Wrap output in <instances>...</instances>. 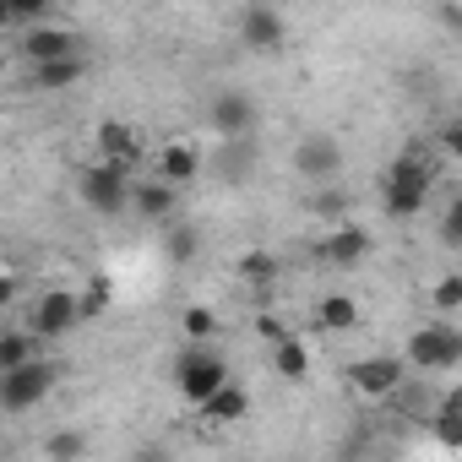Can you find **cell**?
I'll use <instances>...</instances> for the list:
<instances>
[{
    "label": "cell",
    "mask_w": 462,
    "mask_h": 462,
    "mask_svg": "<svg viewBox=\"0 0 462 462\" xmlns=\"http://www.w3.org/2000/svg\"><path fill=\"white\" fill-rule=\"evenodd\" d=\"M435 174H440V158L424 142H408L381 174V212L386 217H419L430 190H435Z\"/></svg>",
    "instance_id": "cell-1"
},
{
    "label": "cell",
    "mask_w": 462,
    "mask_h": 462,
    "mask_svg": "<svg viewBox=\"0 0 462 462\" xmlns=\"http://www.w3.org/2000/svg\"><path fill=\"white\" fill-rule=\"evenodd\" d=\"M408 370L419 375H446L462 365V327L457 321H430L419 332H408V348H402Z\"/></svg>",
    "instance_id": "cell-2"
},
{
    "label": "cell",
    "mask_w": 462,
    "mask_h": 462,
    "mask_svg": "<svg viewBox=\"0 0 462 462\" xmlns=\"http://www.w3.org/2000/svg\"><path fill=\"white\" fill-rule=\"evenodd\" d=\"M223 381H235V375H228V359H223L212 343H190V348L174 359V386H180V397H185L190 408H201Z\"/></svg>",
    "instance_id": "cell-3"
},
{
    "label": "cell",
    "mask_w": 462,
    "mask_h": 462,
    "mask_svg": "<svg viewBox=\"0 0 462 462\" xmlns=\"http://www.w3.org/2000/svg\"><path fill=\"white\" fill-rule=\"evenodd\" d=\"M131 190H136V180H131L120 163H109V158H98V163H88V169L77 174V196H82L98 217H115V212L131 201Z\"/></svg>",
    "instance_id": "cell-4"
},
{
    "label": "cell",
    "mask_w": 462,
    "mask_h": 462,
    "mask_svg": "<svg viewBox=\"0 0 462 462\" xmlns=\"http://www.w3.org/2000/svg\"><path fill=\"white\" fill-rule=\"evenodd\" d=\"M55 365L50 359H28V365H17V370H0V408L6 413H28V408H39L50 392H55Z\"/></svg>",
    "instance_id": "cell-5"
},
{
    "label": "cell",
    "mask_w": 462,
    "mask_h": 462,
    "mask_svg": "<svg viewBox=\"0 0 462 462\" xmlns=\"http://www.w3.org/2000/svg\"><path fill=\"white\" fill-rule=\"evenodd\" d=\"M343 163H348V152H343V142H337L332 131H305V136L294 142V174H300L305 185H327V180H337Z\"/></svg>",
    "instance_id": "cell-6"
},
{
    "label": "cell",
    "mask_w": 462,
    "mask_h": 462,
    "mask_svg": "<svg viewBox=\"0 0 462 462\" xmlns=\"http://www.w3.org/2000/svg\"><path fill=\"white\" fill-rule=\"evenodd\" d=\"M343 375L365 402H392V392L408 381V359L402 354H370V359H354Z\"/></svg>",
    "instance_id": "cell-7"
},
{
    "label": "cell",
    "mask_w": 462,
    "mask_h": 462,
    "mask_svg": "<svg viewBox=\"0 0 462 462\" xmlns=\"http://www.w3.org/2000/svg\"><path fill=\"white\" fill-rule=\"evenodd\" d=\"M256 120H262V104L245 88H223L207 104V131L212 136H256Z\"/></svg>",
    "instance_id": "cell-8"
},
{
    "label": "cell",
    "mask_w": 462,
    "mask_h": 462,
    "mask_svg": "<svg viewBox=\"0 0 462 462\" xmlns=\"http://www.w3.org/2000/svg\"><path fill=\"white\" fill-rule=\"evenodd\" d=\"M235 33L256 55H278L289 44V23H283V12L273 6V0H251V6L240 12V23H235Z\"/></svg>",
    "instance_id": "cell-9"
},
{
    "label": "cell",
    "mask_w": 462,
    "mask_h": 462,
    "mask_svg": "<svg viewBox=\"0 0 462 462\" xmlns=\"http://www.w3.org/2000/svg\"><path fill=\"white\" fill-rule=\"evenodd\" d=\"M28 327H33L39 337H66V332H77V327H82V294H71V289H44V294L33 300Z\"/></svg>",
    "instance_id": "cell-10"
},
{
    "label": "cell",
    "mask_w": 462,
    "mask_h": 462,
    "mask_svg": "<svg viewBox=\"0 0 462 462\" xmlns=\"http://www.w3.org/2000/svg\"><path fill=\"white\" fill-rule=\"evenodd\" d=\"M93 147H98V158L120 163L125 174H136V169L147 163V142H142V131H136L131 120H104V125L93 131Z\"/></svg>",
    "instance_id": "cell-11"
},
{
    "label": "cell",
    "mask_w": 462,
    "mask_h": 462,
    "mask_svg": "<svg viewBox=\"0 0 462 462\" xmlns=\"http://www.w3.org/2000/svg\"><path fill=\"white\" fill-rule=\"evenodd\" d=\"M370 228L365 223H348V217H337V228H332V235L316 245V256L327 262V267H359L365 256H370Z\"/></svg>",
    "instance_id": "cell-12"
},
{
    "label": "cell",
    "mask_w": 462,
    "mask_h": 462,
    "mask_svg": "<svg viewBox=\"0 0 462 462\" xmlns=\"http://www.w3.org/2000/svg\"><path fill=\"white\" fill-rule=\"evenodd\" d=\"M88 77V55L77 50V55H60V60H39V66H28V88L33 93H60V88H77Z\"/></svg>",
    "instance_id": "cell-13"
},
{
    "label": "cell",
    "mask_w": 462,
    "mask_h": 462,
    "mask_svg": "<svg viewBox=\"0 0 462 462\" xmlns=\"http://www.w3.org/2000/svg\"><path fill=\"white\" fill-rule=\"evenodd\" d=\"M131 207H136L142 217H152V223H174V212H180V185H169L163 174H152V180H136V190H131Z\"/></svg>",
    "instance_id": "cell-14"
},
{
    "label": "cell",
    "mask_w": 462,
    "mask_h": 462,
    "mask_svg": "<svg viewBox=\"0 0 462 462\" xmlns=\"http://www.w3.org/2000/svg\"><path fill=\"white\" fill-rule=\"evenodd\" d=\"M217 180H228V185H245L251 174H256V142L251 136H217Z\"/></svg>",
    "instance_id": "cell-15"
},
{
    "label": "cell",
    "mask_w": 462,
    "mask_h": 462,
    "mask_svg": "<svg viewBox=\"0 0 462 462\" xmlns=\"http://www.w3.org/2000/svg\"><path fill=\"white\" fill-rule=\"evenodd\" d=\"M82 44H77V33H66V28H28L23 33V60L28 66H39V60H60V55H77Z\"/></svg>",
    "instance_id": "cell-16"
},
{
    "label": "cell",
    "mask_w": 462,
    "mask_h": 462,
    "mask_svg": "<svg viewBox=\"0 0 462 462\" xmlns=\"http://www.w3.org/2000/svg\"><path fill=\"white\" fill-rule=\"evenodd\" d=\"M196 413H201L207 424H235V419H245V413H251V392H245L240 381H223V386L196 408Z\"/></svg>",
    "instance_id": "cell-17"
},
{
    "label": "cell",
    "mask_w": 462,
    "mask_h": 462,
    "mask_svg": "<svg viewBox=\"0 0 462 462\" xmlns=\"http://www.w3.org/2000/svg\"><path fill=\"white\" fill-rule=\"evenodd\" d=\"M201 163H207V158H201V152H196L190 142H169V147H163V152L152 158V169H158V174H163L169 185H180V190H185V185H190V180L201 174Z\"/></svg>",
    "instance_id": "cell-18"
},
{
    "label": "cell",
    "mask_w": 462,
    "mask_h": 462,
    "mask_svg": "<svg viewBox=\"0 0 462 462\" xmlns=\"http://www.w3.org/2000/svg\"><path fill=\"white\" fill-rule=\"evenodd\" d=\"M430 424H435V440H440L446 451H462V386H451V392L435 402Z\"/></svg>",
    "instance_id": "cell-19"
},
{
    "label": "cell",
    "mask_w": 462,
    "mask_h": 462,
    "mask_svg": "<svg viewBox=\"0 0 462 462\" xmlns=\"http://www.w3.org/2000/svg\"><path fill=\"white\" fill-rule=\"evenodd\" d=\"M316 327H321V332H354V327H359V305H354V294H321V305H316Z\"/></svg>",
    "instance_id": "cell-20"
},
{
    "label": "cell",
    "mask_w": 462,
    "mask_h": 462,
    "mask_svg": "<svg viewBox=\"0 0 462 462\" xmlns=\"http://www.w3.org/2000/svg\"><path fill=\"white\" fill-rule=\"evenodd\" d=\"M273 375H278V381H305V375H310V348H305V337H283V343L273 348Z\"/></svg>",
    "instance_id": "cell-21"
},
{
    "label": "cell",
    "mask_w": 462,
    "mask_h": 462,
    "mask_svg": "<svg viewBox=\"0 0 462 462\" xmlns=\"http://www.w3.org/2000/svg\"><path fill=\"white\" fill-rule=\"evenodd\" d=\"M240 283L245 289H273L278 283V256L273 251H245L240 256Z\"/></svg>",
    "instance_id": "cell-22"
},
{
    "label": "cell",
    "mask_w": 462,
    "mask_h": 462,
    "mask_svg": "<svg viewBox=\"0 0 462 462\" xmlns=\"http://www.w3.org/2000/svg\"><path fill=\"white\" fill-rule=\"evenodd\" d=\"M33 348H39V332H33V327H28V332H6V337H0V370H17V365L39 359Z\"/></svg>",
    "instance_id": "cell-23"
},
{
    "label": "cell",
    "mask_w": 462,
    "mask_h": 462,
    "mask_svg": "<svg viewBox=\"0 0 462 462\" xmlns=\"http://www.w3.org/2000/svg\"><path fill=\"white\" fill-rule=\"evenodd\" d=\"M109 305H115V278L109 273H93L88 289H82V321H98Z\"/></svg>",
    "instance_id": "cell-24"
},
{
    "label": "cell",
    "mask_w": 462,
    "mask_h": 462,
    "mask_svg": "<svg viewBox=\"0 0 462 462\" xmlns=\"http://www.w3.org/2000/svg\"><path fill=\"white\" fill-rule=\"evenodd\" d=\"M88 457V435L82 430H55L44 440V462H82Z\"/></svg>",
    "instance_id": "cell-25"
},
{
    "label": "cell",
    "mask_w": 462,
    "mask_h": 462,
    "mask_svg": "<svg viewBox=\"0 0 462 462\" xmlns=\"http://www.w3.org/2000/svg\"><path fill=\"white\" fill-rule=\"evenodd\" d=\"M196 245H201V240H196V228L174 217V223H169V235H163V251H169V262H174V267L196 262Z\"/></svg>",
    "instance_id": "cell-26"
},
{
    "label": "cell",
    "mask_w": 462,
    "mask_h": 462,
    "mask_svg": "<svg viewBox=\"0 0 462 462\" xmlns=\"http://www.w3.org/2000/svg\"><path fill=\"white\" fill-rule=\"evenodd\" d=\"M180 332H185L190 343H212L223 327H217V310H207V305H190V310L180 316Z\"/></svg>",
    "instance_id": "cell-27"
},
{
    "label": "cell",
    "mask_w": 462,
    "mask_h": 462,
    "mask_svg": "<svg viewBox=\"0 0 462 462\" xmlns=\"http://www.w3.org/2000/svg\"><path fill=\"white\" fill-rule=\"evenodd\" d=\"M305 212H316V217H348V190L327 180V185H321V190L305 201Z\"/></svg>",
    "instance_id": "cell-28"
},
{
    "label": "cell",
    "mask_w": 462,
    "mask_h": 462,
    "mask_svg": "<svg viewBox=\"0 0 462 462\" xmlns=\"http://www.w3.org/2000/svg\"><path fill=\"white\" fill-rule=\"evenodd\" d=\"M440 245L446 251H462V190L446 201V212H440Z\"/></svg>",
    "instance_id": "cell-29"
},
{
    "label": "cell",
    "mask_w": 462,
    "mask_h": 462,
    "mask_svg": "<svg viewBox=\"0 0 462 462\" xmlns=\"http://www.w3.org/2000/svg\"><path fill=\"white\" fill-rule=\"evenodd\" d=\"M435 310H440V316L462 310V273H446V278L435 283Z\"/></svg>",
    "instance_id": "cell-30"
},
{
    "label": "cell",
    "mask_w": 462,
    "mask_h": 462,
    "mask_svg": "<svg viewBox=\"0 0 462 462\" xmlns=\"http://www.w3.org/2000/svg\"><path fill=\"white\" fill-rule=\"evenodd\" d=\"M251 327H256V337H262V343H273V348H278L283 337H294V332H289V321H283V316H273V310H256V321H251Z\"/></svg>",
    "instance_id": "cell-31"
},
{
    "label": "cell",
    "mask_w": 462,
    "mask_h": 462,
    "mask_svg": "<svg viewBox=\"0 0 462 462\" xmlns=\"http://www.w3.org/2000/svg\"><path fill=\"white\" fill-rule=\"evenodd\" d=\"M50 12V0H6V17L12 23H39Z\"/></svg>",
    "instance_id": "cell-32"
},
{
    "label": "cell",
    "mask_w": 462,
    "mask_h": 462,
    "mask_svg": "<svg viewBox=\"0 0 462 462\" xmlns=\"http://www.w3.org/2000/svg\"><path fill=\"white\" fill-rule=\"evenodd\" d=\"M435 147H440L446 158H462V120H446L440 136H435Z\"/></svg>",
    "instance_id": "cell-33"
},
{
    "label": "cell",
    "mask_w": 462,
    "mask_h": 462,
    "mask_svg": "<svg viewBox=\"0 0 462 462\" xmlns=\"http://www.w3.org/2000/svg\"><path fill=\"white\" fill-rule=\"evenodd\" d=\"M435 12H440V23H446V33H457V39H462V0H440V6H435Z\"/></svg>",
    "instance_id": "cell-34"
}]
</instances>
